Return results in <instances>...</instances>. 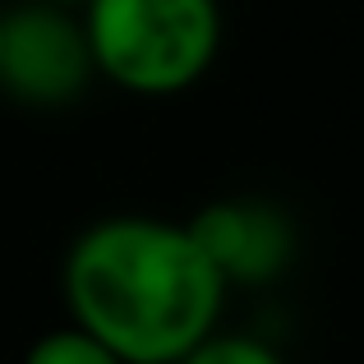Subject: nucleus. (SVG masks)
Here are the masks:
<instances>
[{
  "mask_svg": "<svg viewBox=\"0 0 364 364\" xmlns=\"http://www.w3.org/2000/svg\"><path fill=\"white\" fill-rule=\"evenodd\" d=\"M0 28H5V5H0Z\"/></svg>",
  "mask_w": 364,
  "mask_h": 364,
  "instance_id": "6e6552de",
  "label": "nucleus"
},
{
  "mask_svg": "<svg viewBox=\"0 0 364 364\" xmlns=\"http://www.w3.org/2000/svg\"><path fill=\"white\" fill-rule=\"evenodd\" d=\"M51 5H65V9H79L83 0H51Z\"/></svg>",
  "mask_w": 364,
  "mask_h": 364,
  "instance_id": "0eeeda50",
  "label": "nucleus"
},
{
  "mask_svg": "<svg viewBox=\"0 0 364 364\" xmlns=\"http://www.w3.org/2000/svg\"><path fill=\"white\" fill-rule=\"evenodd\" d=\"M189 235L203 249V258L217 267V277L231 286H272L295 263V222L286 208L267 198H213L189 217Z\"/></svg>",
  "mask_w": 364,
  "mask_h": 364,
  "instance_id": "20e7f679",
  "label": "nucleus"
},
{
  "mask_svg": "<svg viewBox=\"0 0 364 364\" xmlns=\"http://www.w3.org/2000/svg\"><path fill=\"white\" fill-rule=\"evenodd\" d=\"M97 79L129 97H180L208 79L222 51V0H83Z\"/></svg>",
  "mask_w": 364,
  "mask_h": 364,
  "instance_id": "f03ea898",
  "label": "nucleus"
},
{
  "mask_svg": "<svg viewBox=\"0 0 364 364\" xmlns=\"http://www.w3.org/2000/svg\"><path fill=\"white\" fill-rule=\"evenodd\" d=\"M180 364H286L267 341L245 332H208Z\"/></svg>",
  "mask_w": 364,
  "mask_h": 364,
  "instance_id": "423d86ee",
  "label": "nucleus"
},
{
  "mask_svg": "<svg viewBox=\"0 0 364 364\" xmlns=\"http://www.w3.org/2000/svg\"><path fill=\"white\" fill-rule=\"evenodd\" d=\"M23 364H124L111 346H102L92 332H83L79 323L51 328L23 350Z\"/></svg>",
  "mask_w": 364,
  "mask_h": 364,
  "instance_id": "39448f33",
  "label": "nucleus"
},
{
  "mask_svg": "<svg viewBox=\"0 0 364 364\" xmlns=\"http://www.w3.org/2000/svg\"><path fill=\"white\" fill-rule=\"evenodd\" d=\"M60 291L70 323L124 364H180L217 332L226 282L185 222L116 213L88 222L65 249Z\"/></svg>",
  "mask_w": 364,
  "mask_h": 364,
  "instance_id": "f257e3e1",
  "label": "nucleus"
},
{
  "mask_svg": "<svg viewBox=\"0 0 364 364\" xmlns=\"http://www.w3.org/2000/svg\"><path fill=\"white\" fill-rule=\"evenodd\" d=\"M97 79L79 9L51 0L5 5L0 28V92L28 111L74 107Z\"/></svg>",
  "mask_w": 364,
  "mask_h": 364,
  "instance_id": "7ed1b4c3",
  "label": "nucleus"
}]
</instances>
